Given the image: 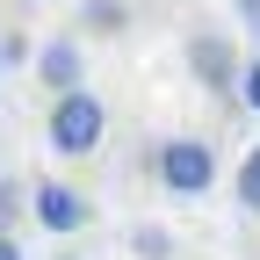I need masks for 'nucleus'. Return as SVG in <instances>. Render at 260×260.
Instances as JSON below:
<instances>
[{"mask_svg": "<svg viewBox=\"0 0 260 260\" xmlns=\"http://www.w3.org/2000/svg\"><path fill=\"white\" fill-rule=\"evenodd\" d=\"M44 138H51V152H65V159L102 152V138H109V109H102V94H87V87H73V94H51Z\"/></svg>", "mask_w": 260, "mask_h": 260, "instance_id": "1", "label": "nucleus"}, {"mask_svg": "<svg viewBox=\"0 0 260 260\" xmlns=\"http://www.w3.org/2000/svg\"><path fill=\"white\" fill-rule=\"evenodd\" d=\"M152 174L167 195H210L217 188V145L210 138H167L152 152Z\"/></svg>", "mask_w": 260, "mask_h": 260, "instance_id": "2", "label": "nucleus"}, {"mask_svg": "<svg viewBox=\"0 0 260 260\" xmlns=\"http://www.w3.org/2000/svg\"><path fill=\"white\" fill-rule=\"evenodd\" d=\"M29 217H37L44 232H58V239H73V232L94 224V203H87L73 181H37V188H29Z\"/></svg>", "mask_w": 260, "mask_h": 260, "instance_id": "3", "label": "nucleus"}, {"mask_svg": "<svg viewBox=\"0 0 260 260\" xmlns=\"http://www.w3.org/2000/svg\"><path fill=\"white\" fill-rule=\"evenodd\" d=\"M239 51H232V37H217V29H195L188 37V73L203 80L210 94H239Z\"/></svg>", "mask_w": 260, "mask_h": 260, "instance_id": "4", "label": "nucleus"}, {"mask_svg": "<svg viewBox=\"0 0 260 260\" xmlns=\"http://www.w3.org/2000/svg\"><path fill=\"white\" fill-rule=\"evenodd\" d=\"M37 80H44L51 94L87 87V51H80V37H51V44L37 51Z\"/></svg>", "mask_w": 260, "mask_h": 260, "instance_id": "5", "label": "nucleus"}, {"mask_svg": "<svg viewBox=\"0 0 260 260\" xmlns=\"http://www.w3.org/2000/svg\"><path fill=\"white\" fill-rule=\"evenodd\" d=\"M80 29H94V37H123V29H130V0H87V8H80Z\"/></svg>", "mask_w": 260, "mask_h": 260, "instance_id": "6", "label": "nucleus"}, {"mask_svg": "<svg viewBox=\"0 0 260 260\" xmlns=\"http://www.w3.org/2000/svg\"><path fill=\"white\" fill-rule=\"evenodd\" d=\"M130 253L138 260H174V239L159 232V224H138V232H130Z\"/></svg>", "mask_w": 260, "mask_h": 260, "instance_id": "7", "label": "nucleus"}, {"mask_svg": "<svg viewBox=\"0 0 260 260\" xmlns=\"http://www.w3.org/2000/svg\"><path fill=\"white\" fill-rule=\"evenodd\" d=\"M239 210H253V217H260V145L239 159Z\"/></svg>", "mask_w": 260, "mask_h": 260, "instance_id": "8", "label": "nucleus"}, {"mask_svg": "<svg viewBox=\"0 0 260 260\" xmlns=\"http://www.w3.org/2000/svg\"><path fill=\"white\" fill-rule=\"evenodd\" d=\"M22 217H29V195H22L15 181H0V232L15 239V224H22Z\"/></svg>", "mask_w": 260, "mask_h": 260, "instance_id": "9", "label": "nucleus"}, {"mask_svg": "<svg viewBox=\"0 0 260 260\" xmlns=\"http://www.w3.org/2000/svg\"><path fill=\"white\" fill-rule=\"evenodd\" d=\"M239 102L260 116V58H246V65H239Z\"/></svg>", "mask_w": 260, "mask_h": 260, "instance_id": "10", "label": "nucleus"}, {"mask_svg": "<svg viewBox=\"0 0 260 260\" xmlns=\"http://www.w3.org/2000/svg\"><path fill=\"white\" fill-rule=\"evenodd\" d=\"M0 260H22V239H8V232H0Z\"/></svg>", "mask_w": 260, "mask_h": 260, "instance_id": "11", "label": "nucleus"}, {"mask_svg": "<svg viewBox=\"0 0 260 260\" xmlns=\"http://www.w3.org/2000/svg\"><path fill=\"white\" fill-rule=\"evenodd\" d=\"M239 15H246V22H253V29H260V0H239Z\"/></svg>", "mask_w": 260, "mask_h": 260, "instance_id": "12", "label": "nucleus"}, {"mask_svg": "<svg viewBox=\"0 0 260 260\" xmlns=\"http://www.w3.org/2000/svg\"><path fill=\"white\" fill-rule=\"evenodd\" d=\"M58 260H73V253H58Z\"/></svg>", "mask_w": 260, "mask_h": 260, "instance_id": "13", "label": "nucleus"}]
</instances>
